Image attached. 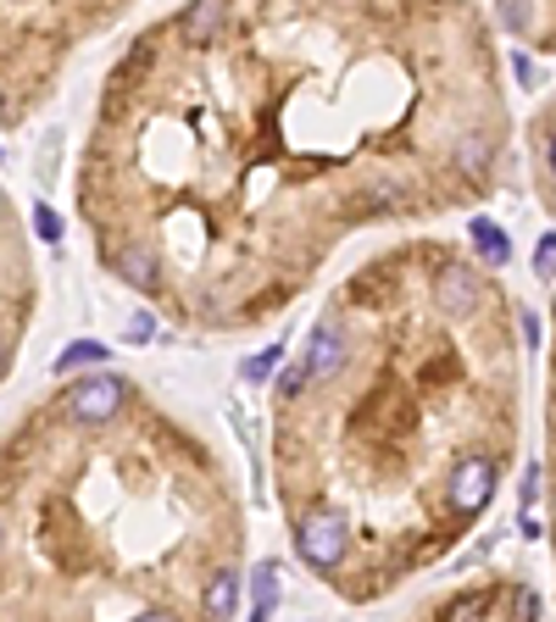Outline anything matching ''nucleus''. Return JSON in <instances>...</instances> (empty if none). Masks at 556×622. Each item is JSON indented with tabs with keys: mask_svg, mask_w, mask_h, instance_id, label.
Masks as SVG:
<instances>
[{
	"mask_svg": "<svg viewBox=\"0 0 556 622\" xmlns=\"http://www.w3.org/2000/svg\"><path fill=\"white\" fill-rule=\"evenodd\" d=\"M490 611V589H473V595H456L445 606V622H479Z\"/></svg>",
	"mask_w": 556,
	"mask_h": 622,
	"instance_id": "nucleus-12",
	"label": "nucleus"
},
{
	"mask_svg": "<svg viewBox=\"0 0 556 622\" xmlns=\"http://www.w3.org/2000/svg\"><path fill=\"white\" fill-rule=\"evenodd\" d=\"M540 611V600H534V589H518V622H529Z\"/></svg>",
	"mask_w": 556,
	"mask_h": 622,
	"instance_id": "nucleus-22",
	"label": "nucleus"
},
{
	"mask_svg": "<svg viewBox=\"0 0 556 622\" xmlns=\"http://www.w3.org/2000/svg\"><path fill=\"white\" fill-rule=\"evenodd\" d=\"M468 228H473V245H479V256H484L490 267H506V262H513V239L501 233V223H490V217H473Z\"/></svg>",
	"mask_w": 556,
	"mask_h": 622,
	"instance_id": "nucleus-8",
	"label": "nucleus"
},
{
	"mask_svg": "<svg viewBox=\"0 0 556 622\" xmlns=\"http://www.w3.org/2000/svg\"><path fill=\"white\" fill-rule=\"evenodd\" d=\"M134 622H178V617H173V611H139Z\"/></svg>",
	"mask_w": 556,
	"mask_h": 622,
	"instance_id": "nucleus-23",
	"label": "nucleus"
},
{
	"mask_svg": "<svg viewBox=\"0 0 556 622\" xmlns=\"http://www.w3.org/2000/svg\"><path fill=\"white\" fill-rule=\"evenodd\" d=\"M495 495V456H462L451 467V484H445V500L456 517H479Z\"/></svg>",
	"mask_w": 556,
	"mask_h": 622,
	"instance_id": "nucleus-3",
	"label": "nucleus"
},
{
	"mask_svg": "<svg viewBox=\"0 0 556 622\" xmlns=\"http://www.w3.org/2000/svg\"><path fill=\"white\" fill-rule=\"evenodd\" d=\"M156 340V317L151 312H134L128 317V345H151Z\"/></svg>",
	"mask_w": 556,
	"mask_h": 622,
	"instance_id": "nucleus-15",
	"label": "nucleus"
},
{
	"mask_svg": "<svg viewBox=\"0 0 556 622\" xmlns=\"http://www.w3.org/2000/svg\"><path fill=\"white\" fill-rule=\"evenodd\" d=\"M123 401H128V384L117 372H89V378H78V384L62 395V411L78 428H101V422H112L123 411Z\"/></svg>",
	"mask_w": 556,
	"mask_h": 622,
	"instance_id": "nucleus-2",
	"label": "nucleus"
},
{
	"mask_svg": "<svg viewBox=\"0 0 556 622\" xmlns=\"http://www.w3.org/2000/svg\"><path fill=\"white\" fill-rule=\"evenodd\" d=\"M345 361H351V340H345V328H340V322H317V328L306 333V356H301L306 378H312V384H329V378H340V372H345Z\"/></svg>",
	"mask_w": 556,
	"mask_h": 622,
	"instance_id": "nucleus-4",
	"label": "nucleus"
},
{
	"mask_svg": "<svg viewBox=\"0 0 556 622\" xmlns=\"http://www.w3.org/2000/svg\"><path fill=\"white\" fill-rule=\"evenodd\" d=\"M518 317H523V345L540 351V317H534V312H518Z\"/></svg>",
	"mask_w": 556,
	"mask_h": 622,
	"instance_id": "nucleus-20",
	"label": "nucleus"
},
{
	"mask_svg": "<svg viewBox=\"0 0 556 622\" xmlns=\"http://www.w3.org/2000/svg\"><path fill=\"white\" fill-rule=\"evenodd\" d=\"M0 372H7V340H0Z\"/></svg>",
	"mask_w": 556,
	"mask_h": 622,
	"instance_id": "nucleus-25",
	"label": "nucleus"
},
{
	"mask_svg": "<svg viewBox=\"0 0 556 622\" xmlns=\"http://www.w3.org/2000/svg\"><path fill=\"white\" fill-rule=\"evenodd\" d=\"M545 162H551V178H556V134H551V145H545Z\"/></svg>",
	"mask_w": 556,
	"mask_h": 622,
	"instance_id": "nucleus-24",
	"label": "nucleus"
},
{
	"mask_svg": "<svg viewBox=\"0 0 556 622\" xmlns=\"http://www.w3.org/2000/svg\"><path fill=\"white\" fill-rule=\"evenodd\" d=\"M434 290H440L445 317H473L479 301H484V283H479V272H468V267H445Z\"/></svg>",
	"mask_w": 556,
	"mask_h": 622,
	"instance_id": "nucleus-5",
	"label": "nucleus"
},
{
	"mask_svg": "<svg viewBox=\"0 0 556 622\" xmlns=\"http://www.w3.org/2000/svg\"><path fill=\"white\" fill-rule=\"evenodd\" d=\"M513 73H518V84H523V89H534V84H540V67H534L529 56H513Z\"/></svg>",
	"mask_w": 556,
	"mask_h": 622,
	"instance_id": "nucleus-19",
	"label": "nucleus"
},
{
	"mask_svg": "<svg viewBox=\"0 0 556 622\" xmlns=\"http://www.w3.org/2000/svg\"><path fill=\"white\" fill-rule=\"evenodd\" d=\"M117 272H123V283H134V290H156V283H162V272H156V262L146 256V251H128L123 262H117Z\"/></svg>",
	"mask_w": 556,
	"mask_h": 622,
	"instance_id": "nucleus-11",
	"label": "nucleus"
},
{
	"mask_svg": "<svg viewBox=\"0 0 556 622\" xmlns=\"http://www.w3.org/2000/svg\"><path fill=\"white\" fill-rule=\"evenodd\" d=\"M223 28H228V7H217V0H206V7H195V12H184V23H178V34L190 39V45H201V39H212Z\"/></svg>",
	"mask_w": 556,
	"mask_h": 622,
	"instance_id": "nucleus-7",
	"label": "nucleus"
},
{
	"mask_svg": "<svg viewBox=\"0 0 556 622\" xmlns=\"http://www.w3.org/2000/svg\"><path fill=\"white\" fill-rule=\"evenodd\" d=\"M306 384H312V378H306V367H301V361H295V367H290V372H285V378H278V395H301V390H306Z\"/></svg>",
	"mask_w": 556,
	"mask_h": 622,
	"instance_id": "nucleus-18",
	"label": "nucleus"
},
{
	"mask_svg": "<svg viewBox=\"0 0 556 622\" xmlns=\"http://www.w3.org/2000/svg\"><path fill=\"white\" fill-rule=\"evenodd\" d=\"M295 550H301V561H306L312 572H334V567L345 561V550H351V522H345V511H334V506L306 511L301 529H295Z\"/></svg>",
	"mask_w": 556,
	"mask_h": 622,
	"instance_id": "nucleus-1",
	"label": "nucleus"
},
{
	"mask_svg": "<svg viewBox=\"0 0 556 622\" xmlns=\"http://www.w3.org/2000/svg\"><path fill=\"white\" fill-rule=\"evenodd\" d=\"M106 356H112V345H101V340H73V345H67V351H62L51 367L67 378V372H84L89 361H106Z\"/></svg>",
	"mask_w": 556,
	"mask_h": 622,
	"instance_id": "nucleus-10",
	"label": "nucleus"
},
{
	"mask_svg": "<svg viewBox=\"0 0 556 622\" xmlns=\"http://www.w3.org/2000/svg\"><path fill=\"white\" fill-rule=\"evenodd\" d=\"M540 484H545V467H540V461H529V467H523V495H518V500H523V511H534Z\"/></svg>",
	"mask_w": 556,
	"mask_h": 622,
	"instance_id": "nucleus-16",
	"label": "nucleus"
},
{
	"mask_svg": "<svg viewBox=\"0 0 556 622\" xmlns=\"http://www.w3.org/2000/svg\"><path fill=\"white\" fill-rule=\"evenodd\" d=\"M201 606H206L212 622H228V617H235V611H240V572H235V567L212 572V584H206Z\"/></svg>",
	"mask_w": 556,
	"mask_h": 622,
	"instance_id": "nucleus-6",
	"label": "nucleus"
},
{
	"mask_svg": "<svg viewBox=\"0 0 556 622\" xmlns=\"http://www.w3.org/2000/svg\"><path fill=\"white\" fill-rule=\"evenodd\" d=\"M518 534H523V540H540V534H545L534 511H518Z\"/></svg>",
	"mask_w": 556,
	"mask_h": 622,
	"instance_id": "nucleus-21",
	"label": "nucleus"
},
{
	"mask_svg": "<svg viewBox=\"0 0 556 622\" xmlns=\"http://www.w3.org/2000/svg\"><path fill=\"white\" fill-rule=\"evenodd\" d=\"M534 272H540V278H551V272H556V228L540 239V251H534Z\"/></svg>",
	"mask_w": 556,
	"mask_h": 622,
	"instance_id": "nucleus-17",
	"label": "nucleus"
},
{
	"mask_svg": "<svg viewBox=\"0 0 556 622\" xmlns=\"http://www.w3.org/2000/svg\"><path fill=\"white\" fill-rule=\"evenodd\" d=\"M34 233L45 239V245H56V239H62V217H56L51 206H45V201L34 206Z\"/></svg>",
	"mask_w": 556,
	"mask_h": 622,
	"instance_id": "nucleus-14",
	"label": "nucleus"
},
{
	"mask_svg": "<svg viewBox=\"0 0 556 622\" xmlns=\"http://www.w3.org/2000/svg\"><path fill=\"white\" fill-rule=\"evenodd\" d=\"M251 622H267L273 611H278V567L273 561H262L256 572H251Z\"/></svg>",
	"mask_w": 556,
	"mask_h": 622,
	"instance_id": "nucleus-9",
	"label": "nucleus"
},
{
	"mask_svg": "<svg viewBox=\"0 0 556 622\" xmlns=\"http://www.w3.org/2000/svg\"><path fill=\"white\" fill-rule=\"evenodd\" d=\"M278 361H285V345H278V340H273L267 351H256V356L245 361V384H267V378L278 372Z\"/></svg>",
	"mask_w": 556,
	"mask_h": 622,
	"instance_id": "nucleus-13",
	"label": "nucleus"
}]
</instances>
